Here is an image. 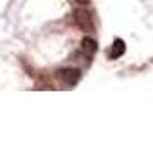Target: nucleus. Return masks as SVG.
Returning a JSON list of instances; mask_svg holds the SVG:
<instances>
[{
	"mask_svg": "<svg viewBox=\"0 0 153 148\" xmlns=\"http://www.w3.org/2000/svg\"><path fill=\"white\" fill-rule=\"evenodd\" d=\"M74 21H76V24L79 26V28L83 29V31H91L93 29V22H91V17H90V14L86 12V10H76L74 12Z\"/></svg>",
	"mask_w": 153,
	"mask_h": 148,
	"instance_id": "nucleus-2",
	"label": "nucleus"
},
{
	"mask_svg": "<svg viewBox=\"0 0 153 148\" xmlns=\"http://www.w3.org/2000/svg\"><path fill=\"white\" fill-rule=\"evenodd\" d=\"M124 52H126V43H124V40L117 38V40H114V43H112V48H110V55H108V59L115 60V59H119V57L124 55Z\"/></svg>",
	"mask_w": 153,
	"mask_h": 148,
	"instance_id": "nucleus-4",
	"label": "nucleus"
},
{
	"mask_svg": "<svg viewBox=\"0 0 153 148\" xmlns=\"http://www.w3.org/2000/svg\"><path fill=\"white\" fill-rule=\"evenodd\" d=\"M57 78L60 79L62 83L69 86H74L81 79V71L76 69V67H64V69L57 71Z\"/></svg>",
	"mask_w": 153,
	"mask_h": 148,
	"instance_id": "nucleus-1",
	"label": "nucleus"
},
{
	"mask_svg": "<svg viewBox=\"0 0 153 148\" xmlns=\"http://www.w3.org/2000/svg\"><path fill=\"white\" fill-rule=\"evenodd\" d=\"M81 50L86 54V57H91L98 50L97 40H95V38H91V36H84L83 42H81Z\"/></svg>",
	"mask_w": 153,
	"mask_h": 148,
	"instance_id": "nucleus-3",
	"label": "nucleus"
}]
</instances>
